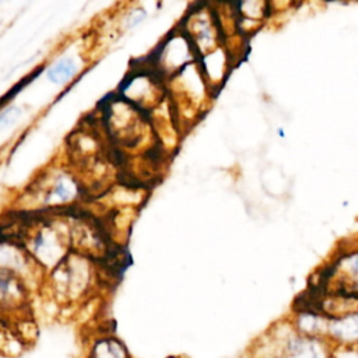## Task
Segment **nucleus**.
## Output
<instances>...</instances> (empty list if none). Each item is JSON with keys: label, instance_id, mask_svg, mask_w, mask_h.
<instances>
[{"label": "nucleus", "instance_id": "nucleus-9", "mask_svg": "<svg viewBox=\"0 0 358 358\" xmlns=\"http://www.w3.org/2000/svg\"><path fill=\"white\" fill-rule=\"evenodd\" d=\"M31 264L38 266L24 246L10 242L7 239H0V270L10 271L20 275L25 281V274L32 273Z\"/></svg>", "mask_w": 358, "mask_h": 358}, {"label": "nucleus", "instance_id": "nucleus-11", "mask_svg": "<svg viewBox=\"0 0 358 358\" xmlns=\"http://www.w3.org/2000/svg\"><path fill=\"white\" fill-rule=\"evenodd\" d=\"M28 348L13 323L0 316V358H20Z\"/></svg>", "mask_w": 358, "mask_h": 358}, {"label": "nucleus", "instance_id": "nucleus-3", "mask_svg": "<svg viewBox=\"0 0 358 358\" xmlns=\"http://www.w3.org/2000/svg\"><path fill=\"white\" fill-rule=\"evenodd\" d=\"M166 81L151 67L138 69L122 83L120 98L141 112L152 110L162 103Z\"/></svg>", "mask_w": 358, "mask_h": 358}, {"label": "nucleus", "instance_id": "nucleus-14", "mask_svg": "<svg viewBox=\"0 0 358 358\" xmlns=\"http://www.w3.org/2000/svg\"><path fill=\"white\" fill-rule=\"evenodd\" d=\"M145 17V11L143 8H137V10H133L130 11V14L127 15V20L124 21L126 22V28H133L136 27L138 22H141Z\"/></svg>", "mask_w": 358, "mask_h": 358}, {"label": "nucleus", "instance_id": "nucleus-16", "mask_svg": "<svg viewBox=\"0 0 358 358\" xmlns=\"http://www.w3.org/2000/svg\"><path fill=\"white\" fill-rule=\"evenodd\" d=\"M355 351H357V355H358V348H357V350H355Z\"/></svg>", "mask_w": 358, "mask_h": 358}, {"label": "nucleus", "instance_id": "nucleus-10", "mask_svg": "<svg viewBox=\"0 0 358 358\" xmlns=\"http://www.w3.org/2000/svg\"><path fill=\"white\" fill-rule=\"evenodd\" d=\"M84 358H131V355L119 337L105 333L90 341Z\"/></svg>", "mask_w": 358, "mask_h": 358}, {"label": "nucleus", "instance_id": "nucleus-2", "mask_svg": "<svg viewBox=\"0 0 358 358\" xmlns=\"http://www.w3.org/2000/svg\"><path fill=\"white\" fill-rule=\"evenodd\" d=\"M70 239L66 224L43 221L27 235L25 250L41 268L52 271L70 255Z\"/></svg>", "mask_w": 358, "mask_h": 358}, {"label": "nucleus", "instance_id": "nucleus-15", "mask_svg": "<svg viewBox=\"0 0 358 358\" xmlns=\"http://www.w3.org/2000/svg\"><path fill=\"white\" fill-rule=\"evenodd\" d=\"M168 358H182V357H178V355H175V357H168Z\"/></svg>", "mask_w": 358, "mask_h": 358}, {"label": "nucleus", "instance_id": "nucleus-5", "mask_svg": "<svg viewBox=\"0 0 358 358\" xmlns=\"http://www.w3.org/2000/svg\"><path fill=\"white\" fill-rule=\"evenodd\" d=\"M39 207L59 208L74 203L80 194L78 180L64 168L50 169L31 190Z\"/></svg>", "mask_w": 358, "mask_h": 358}, {"label": "nucleus", "instance_id": "nucleus-12", "mask_svg": "<svg viewBox=\"0 0 358 358\" xmlns=\"http://www.w3.org/2000/svg\"><path fill=\"white\" fill-rule=\"evenodd\" d=\"M78 71V64L70 56H63L46 69V77L53 84H66Z\"/></svg>", "mask_w": 358, "mask_h": 358}, {"label": "nucleus", "instance_id": "nucleus-7", "mask_svg": "<svg viewBox=\"0 0 358 358\" xmlns=\"http://www.w3.org/2000/svg\"><path fill=\"white\" fill-rule=\"evenodd\" d=\"M28 285L17 274L0 270V316L15 319L27 313Z\"/></svg>", "mask_w": 358, "mask_h": 358}, {"label": "nucleus", "instance_id": "nucleus-1", "mask_svg": "<svg viewBox=\"0 0 358 358\" xmlns=\"http://www.w3.org/2000/svg\"><path fill=\"white\" fill-rule=\"evenodd\" d=\"M94 284V268L88 257L70 253L60 264L49 271V287L53 298L63 305L83 301Z\"/></svg>", "mask_w": 358, "mask_h": 358}, {"label": "nucleus", "instance_id": "nucleus-13", "mask_svg": "<svg viewBox=\"0 0 358 358\" xmlns=\"http://www.w3.org/2000/svg\"><path fill=\"white\" fill-rule=\"evenodd\" d=\"M22 116V109L20 106L11 105L4 108L0 112V131L11 127L14 123L18 122V119Z\"/></svg>", "mask_w": 358, "mask_h": 358}, {"label": "nucleus", "instance_id": "nucleus-8", "mask_svg": "<svg viewBox=\"0 0 358 358\" xmlns=\"http://www.w3.org/2000/svg\"><path fill=\"white\" fill-rule=\"evenodd\" d=\"M326 338L336 350L358 348V308L329 317Z\"/></svg>", "mask_w": 358, "mask_h": 358}, {"label": "nucleus", "instance_id": "nucleus-4", "mask_svg": "<svg viewBox=\"0 0 358 358\" xmlns=\"http://www.w3.org/2000/svg\"><path fill=\"white\" fill-rule=\"evenodd\" d=\"M196 56L190 39L180 28H178L159 43L155 53L150 57V66L168 81L185 67L194 63Z\"/></svg>", "mask_w": 358, "mask_h": 358}, {"label": "nucleus", "instance_id": "nucleus-6", "mask_svg": "<svg viewBox=\"0 0 358 358\" xmlns=\"http://www.w3.org/2000/svg\"><path fill=\"white\" fill-rule=\"evenodd\" d=\"M336 351L327 338L301 334L291 323L282 340L278 358H336Z\"/></svg>", "mask_w": 358, "mask_h": 358}]
</instances>
